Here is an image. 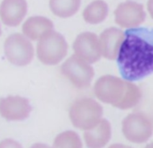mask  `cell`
Segmentation results:
<instances>
[{
  "label": "cell",
  "mask_w": 153,
  "mask_h": 148,
  "mask_svg": "<svg viewBox=\"0 0 153 148\" xmlns=\"http://www.w3.org/2000/svg\"><path fill=\"white\" fill-rule=\"evenodd\" d=\"M116 60L126 81H138L153 74V30L128 29Z\"/></svg>",
  "instance_id": "1"
},
{
  "label": "cell",
  "mask_w": 153,
  "mask_h": 148,
  "mask_svg": "<svg viewBox=\"0 0 153 148\" xmlns=\"http://www.w3.org/2000/svg\"><path fill=\"white\" fill-rule=\"evenodd\" d=\"M103 114L102 105L90 97L76 100L69 109V119L72 125L84 131L95 127L103 119Z\"/></svg>",
  "instance_id": "2"
},
{
  "label": "cell",
  "mask_w": 153,
  "mask_h": 148,
  "mask_svg": "<svg viewBox=\"0 0 153 148\" xmlns=\"http://www.w3.org/2000/svg\"><path fill=\"white\" fill-rule=\"evenodd\" d=\"M37 44V57L46 66H55L60 63L68 53V42L64 36L54 31H49Z\"/></svg>",
  "instance_id": "3"
},
{
  "label": "cell",
  "mask_w": 153,
  "mask_h": 148,
  "mask_svg": "<svg viewBox=\"0 0 153 148\" xmlns=\"http://www.w3.org/2000/svg\"><path fill=\"white\" fill-rule=\"evenodd\" d=\"M124 137L131 143L142 144L153 135V123L143 112L136 111L127 115L122 122Z\"/></svg>",
  "instance_id": "4"
},
{
  "label": "cell",
  "mask_w": 153,
  "mask_h": 148,
  "mask_svg": "<svg viewBox=\"0 0 153 148\" xmlns=\"http://www.w3.org/2000/svg\"><path fill=\"white\" fill-rule=\"evenodd\" d=\"M60 72L78 89L89 87L95 76L93 66L76 55H72L62 64Z\"/></svg>",
  "instance_id": "5"
},
{
  "label": "cell",
  "mask_w": 153,
  "mask_h": 148,
  "mask_svg": "<svg viewBox=\"0 0 153 148\" xmlns=\"http://www.w3.org/2000/svg\"><path fill=\"white\" fill-rule=\"evenodd\" d=\"M4 52L7 59L16 66L29 65L34 57V49L31 40L21 33H13L6 39Z\"/></svg>",
  "instance_id": "6"
},
{
  "label": "cell",
  "mask_w": 153,
  "mask_h": 148,
  "mask_svg": "<svg viewBox=\"0 0 153 148\" xmlns=\"http://www.w3.org/2000/svg\"><path fill=\"white\" fill-rule=\"evenodd\" d=\"M125 90V80L112 75L99 77L94 86L97 98L104 103L114 105L122 99Z\"/></svg>",
  "instance_id": "7"
},
{
  "label": "cell",
  "mask_w": 153,
  "mask_h": 148,
  "mask_svg": "<svg viewBox=\"0 0 153 148\" xmlns=\"http://www.w3.org/2000/svg\"><path fill=\"white\" fill-rule=\"evenodd\" d=\"M146 12L141 4L127 0L121 3L114 10V21L122 28H138L146 20Z\"/></svg>",
  "instance_id": "8"
},
{
  "label": "cell",
  "mask_w": 153,
  "mask_h": 148,
  "mask_svg": "<svg viewBox=\"0 0 153 148\" xmlns=\"http://www.w3.org/2000/svg\"><path fill=\"white\" fill-rule=\"evenodd\" d=\"M32 105L27 98L9 95L0 99V116L8 121H22L32 112Z\"/></svg>",
  "instance_id": "9"
},
{
  "label": "cell",
  "mask_w": 153,
  "mask_h": 148,
  "mask_svg": "<svg viewBox=\"0 0 153 148\" xmlns=\"http://www.w3.org/2000/svg\"><path fill=\"white\" fill-rule=\"evenodd\" d=\"M73 49L76 56L89 64L96 63L102 57L99 39L94 32H85L76 36Z\"/></svg>",
  "instance_id": "10"
},
{
  "label": "cell",
  "mask_w": 153,
  "mask_h": 148,
  "mask_svg": "<svg viewBox=\"0 0 153 148\" xmlns=\"http://www.w3.org/2000/svg\"><path fill=\"white\" fill-rule=\"evenodd\" d=\"M124 36L125 32L116 27H110L102 32L98 37L102 57L109 60H115L118 57Z\"/></svg>",
  "instance_id": "11"
},
{
  "label": "cell",
  "mask_w": 153,
  "mask_h": 148,
  "mask_svg": "<svg viewBox=\"0 0 153 148\" xmlns=\"http://www.w3.org/2000/svg\"><path fill=\"white\" fill-rule=\"evenodd\" d=\"M26 0H3L0 5V18L9 27L18 26L27 15Z\"/></svg>",
  "instance_id": "12"
},
{
  "label": "cell",
  "mask_w": 153,
  "mask_h": 148,
  "mask_svg": "<svg viewBox=\"0 0 153 148\" xmlns=\"http://www.w3.org/2000/svg\"><path fill=\"white\" fill-rule=\"evenodd\" d=\"M111 137L112 126L105 119H102L95 127L84 132V141L88 148H104Z\"/></svg>",
  "instance_id": "13"
},
{
  "label": "cell",
  "mask_w": 153,
  "mask_h": 148,
  "mask_svg": "<svg viewBox=\"0 0 153 148\" xmlns=\"http://www.w3.org/2000/svg\"><path fill=\"white\" fill-rule=\"evenodd\" d=\"M23 34L30 40H39L46 32L54 30L53 23L44 16L29 17L23 24Z\"/></svg>",
  "instance_id": "14"
},
{
  "label": "cell",
  "mask_w": 153,
  "mask_h": 148,
  "mask_svg": "<svg viewBox=\"0 0 153 148\" xmlns=\"http://www.w3.org/2000/svg\"><path fill=\"white\" fill-rule=\"evenodd\" d=\"M109 7L103 0H95L83 11V18L89 24H99L108 16Z\"/></svg>",
  "instance_id": "15"
},
{
  "label": "cell",
  "mask_w": 153,
  "mask_h": 148,
  "mask_svg": "<svg viewBox=\"0 0 153 148\" xmlns=\"http://www.w3.org/2000/svg\"><path fill=\"white\" fill-rule=\"evenodd\" d=\"M49 6L54 15L68 18L78 13L81 6V0H50Z\"/></svg>",
  "instance_id": "16"
},
{
  "label": "cell",
  "mask_w": 153,
  "mask_h": 148,
  "mask_svg": "<svg viewBox=\"0 0 153 148\" xmlns=\"http://www.w3.org/2000/svg\"><path fill=\"white\" fill-rule=\"evenodd\" d=\"M141 100V91L133 82L125 80V90L122 99L114 105L115 108L123 110H130L139 104Z\"/></svg>",
  "instance_id": "17"
},
{
  "label": "cell",
  "mask_w": 153,
  "mask_h": 148,
  "mask_svg": "<svg viewBox=\"0 0 153 148\" xmlns=\"http://www.w3.org/2000/svg\"><path fill=\"white\" fill-rule=\"evenodd\" d=\"M52 148H83L79 135L73 130H66L59 134L53 142Z\"/></svg>",
  "instance_id": "18"
},
{
  "label": "cell",
  "mask_w": 153,
  "mask_h": 148,
  "mask_svg": "<svg viewBox=\"0 0 153 148\" xmlns=\"http://www.w3.org/2000/svg\"><path fill=\"white\" fill-rule=\"evenodd\" d=\"M0 148H24L23 145L13 138H7L0 142Z\"/></svg>",
  "instance_id": "19"
},
{
  "label": "cell",
  "mask_w": 153,
  "mask_h": 148,
  "mask_svg": "<svg viewBox=\"0 0 153 148\" xmlns=\"http://www.w3.org/2000/svg\"><path fill=\"white\" fill-rule=\"evenodd\" d=\"M147 9H148V12H149L150 17L153 19V0H148Z\"/></svg>",
  "instance_id": "20"
},
{
  "label": "cell",
  "mask_w": 153,
  "mask_h": 148,
  "mask_svg": "<svg viewBox=\"0 0 153 148\" xmlns=\"http://www.w3.org/2000/svg\"><path fill=\"white\" fill-rule=\"evenodd\" d=\"M30 148H52V147L44 143H35Z\"/></svg>",
  "instance_id": "21"
},
{
  "label": "cell",
  "mask_w": 153,
  "mask_h": 148,
  "mask_svg": "<svg viewBox=\"0 0 153 148\" xmlns=\"http://www.w3.org/2000/svg\"><path fill=\"white\" fill-rule=\"evenodd\" d=\"M107 148H132L131 146L130 145H126V144H111L109 147Z\"/></svg>",
  "instance_id": "22"
},
{
  "label": "cell",
  "mask_w": 153,
  "mask_h": 148,
  "mask_svg": "<svg viewBox=\"0 0 153 148\" xmlns=\"http://www.w3.org/2000/svg\"><path fill=\"white\" fill-rule=\"evenodd\" d=\"M144 148H153V143H149V144H148Z\"/></svg>",
  "instance_id": "23"
},
{
  "label": "cell",
  "mask_w": 153,
  "mask_h": 148,
  "mask_svg": "<svg viewBox=\"0 0 153 148\" xmlns=\"http://www.w3.org/2000/svg\"><path fill=\"white\" fill-rule=\"evenodd\" d=\"M2 34V30H1V25H0V36Z\"/></svg>",
  "instance_id": "24"
}]
</instances>
